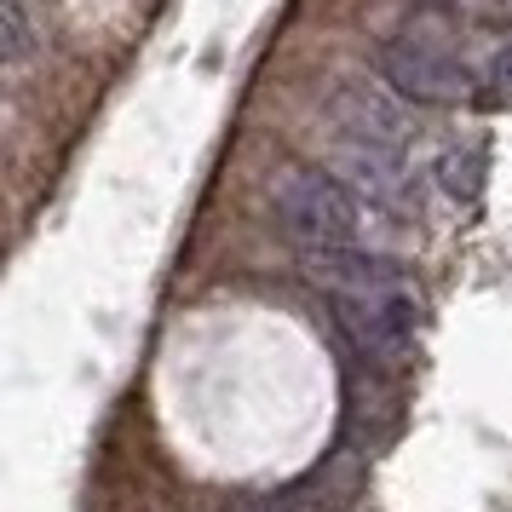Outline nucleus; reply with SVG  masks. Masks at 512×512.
<instances>
[{
  "mask_svg": "<svg viewBox=\"0 0 512 512\" xmlns=\"http://www.w3.org/2000/svg\"><path fill=\"white\" fill-rule=\"evenodd\" d=\"M328 305H334L340 334L369 357L374 369H409L420 328H426V300L409 282V271L374 282V288H357V294H334Z\"/></svg>",
  "mask_w": 512,
  "mask_h": 512,
  "instance_id": "f257e3e1",
  "label": "nucleus"
},
{
  "mask_svg": "<svg viewBox=\"0 0 512 512\" xmlns=\"http://www.w3.org/2000/svg\"><path fill=\"white\" fill-rule=\"evenodd\" d=\"M277 225L288 242H300V254H317V248H357V225H363V208L346 190V179H334L323 167H294L277 179Z\"/></svg>",
  "mask_w": 512,
  "mask_h": 512,
  "instance_id": "f03ea898",
  "label": "nucleus"
},
{
  "mask_svg": "<svg viewBox=\"0 0 512 512\" xmlns=\"http://www.w3.org/2000/svg\"><path fill=\"white\" fill-rule=\"evenodd\" d=\"M374 64H380V81L403 104H432V110H443V104L478 98V70L466 58H455L432 29H397V35H386L380 52H374Z\"/></svg>",
  "mask_w": 512,
  "mask_h": 512,
  "instance_id": "7ed1b4c3",
  "label": "nucleus"
},
{
  "mask_svg": "<svg viewBox=\"0 0 512 512\" xmlns=\"http://www.w3.org/2000/svg\"><path fill=\"white\" fill-rule=\"evenodd\" d=\"M328 121L340 127V144H386V150H403L409 139V116H403V98L374 81H340L328 93Z\"/></svg>",
  "mask_w": 512,
  "mask_h": 512,
  "instance_id": "20e7f679",
  "label": "nucleus"
},
{
  "mask_svg": "<svg viewBox=\"0 0 512 512\" xmlns=\"http://www.w3.org/2000/svg\"><path fill=\"white\" fill-rule=\"evenodd\" d=\"M346 173L369 190L374 202H403L409 196V167H403V150H386V144H346Z\"/></svg>",
  "mask_w": 512,
  "mask_h": 512,
  "instance_id": "39448f33",
  "label": "nucleus"
},
{
  "mask_svg": "<svg viewBox=\"0 0 512 512\" xmlns=\"http://www.w3.org/2000/svg\"><path fill=\"white\" fill-rule=\"evenodd\" d=\"M438 190L455 202V208H472L478 190H484V150L478 144H455L438 156Z\"/></svg>",
  "mask_w": 512,
  "mask_h": 512,
  "instance_id": "423d86ee",
  "label": "nucleus"
},
{
  "mask_svg": "<svg viewBox=\"0 0 512 512\" xmlns=\"http://www.w3.org/2000/svg\"><path fill=\"white\" fill-rule=\"evenodd\" d=\"M507 98H512V47L495 52L478 70V104H507Z\"/></svg>",
  "mask_w": 512,
  "mask_h": 512,
  "instance_id": "0eeeda50",
  "label": "nucleus"
},
{
  "mask_svg": "<svg viewBox=\"0 0 512 512\" xmlns=\"http://www.w3.org/2000/svg\"><path fill=\"white\" fill-rule=\"evenodd\" d=\"M35 47V24H29L24 0H6V64H24Z\"/></svg>",
  "mask_w": 512,
  "mask_h": 512,
  "instance_id": "6e6552de",
  "label": "nucleus"
},
{
  "mask_svg": "<svg viewBox=\"0 0 512 512\" xmlns=\"http://www.w3.org/2000/svg\"><path fill=\"white\" fill-rule=\"evenodd\" d=\"M248 512H305V507H294V501H254Z\"/></svg>",
  "mask_w": 512,
  "mask_h": 512,
  "instance_id": "1a4fd4ad",
  "label": "nucleus"
},
{
  "mask_svg": "<svg viewBox=\"0 0 512 512\" xmlns=\"http://www.w3.org/2000/svg\"><path fill=\"white\" fill-rule=\"evenodd\" d=\"M472 12H507V0H466Z\"/></svg>",
  "mask_w": 512,
  "mask_h": 512,
  "instance_id": "9d476101",
  "label": "nucleus"
}]
</instances>
